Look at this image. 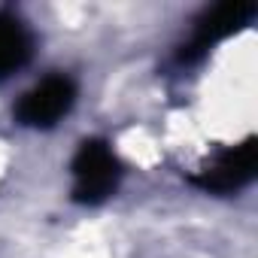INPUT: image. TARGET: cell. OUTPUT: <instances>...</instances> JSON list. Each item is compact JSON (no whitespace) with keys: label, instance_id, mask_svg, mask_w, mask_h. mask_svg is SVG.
Here are the masks:
<instances>
[{"label":"cell","instance_id":"6da1fadb","mask_svg":"<svg viewBox=\"0 0 258 258\" xmlns=\"http://www.w3.org/2000/svg\"><path fill=\"white\" fill-rule=\"evenodd\" d=\"M70 173H73V201L97 207L109 195H115L121 179V164L106 140H82L73 155Z\"/></svg>","mask_w":258,"mask_h":258},{"label":"cell","instance_id":"277c9868","mask_svg":"<svg viewBox=\"0 0 258 258\" xmlns=\"http://www.w3.org/2000/svg\"><path fill=\"white\" fill-rule=\"evenodd\" d=\"M255 16V4H243V0H228V4H219L213 10H207L198 25H195V34L191 40L182 46L179 58L182 61H198L201 55H207L216 43L234 37L237 31H243Z\"/></svg>","mask_w":258,"mask_h":258},{"label":"cell","instance_id":"7a4b0ae2","mask_svg":"<svg viewBox=\"0 0 258 258\" xmlns=\"http://www.w3.org/2000/svg\"><path fill=\"white\" fill-rule=\"evenodd\" d=\"M255 167H258V140L246 137L243 143L228 146L216 152L207 164H201V170L191 173V185L213 195H231L240 191L246 182H252Z\"/></svg>","mask_w":258,"mask_h":258},{"label":"cell","instance_id":"5b68a950","mask_svg":"<svg viewBox=\"0 0 258 258\" xmlns=\"http://www.w3.org/2000/svg\"><path fill=\"white\" fill-rule=\"evenodd\" d=\"M31 52H34V37L28 25L13 13H0V79L22 70L31 61Z\"/></svg>","mask_w":258,"mask_h":258},{"label":"cell","instance_id":"3957f363","mask_svg":"<svg viewBox=\"0 0 258 258\" xmlns=\"http://www.w3.org/2000/svg\"><path fill=\"white\" fill-rule=\"evenodd\" d=\"M76 103V82L70 76H46L16 103V121L25 127H52Z\"/></svg>","mask_w":258,"mask_h":258}]
</instances>
